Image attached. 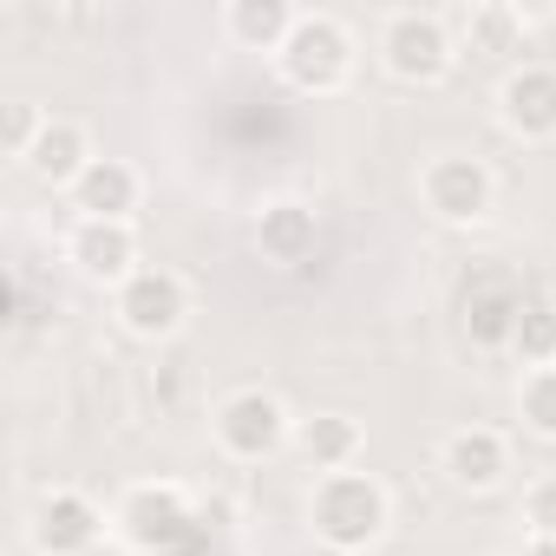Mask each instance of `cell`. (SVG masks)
Wrapping results in <instances>:
<instances>
[{"label":"cell","mask_w":556,"mask_h":556,"mask_svg":"<svg viewBox=\"0 0 556 556\" xmlns=\"http://www.w3.org/2000/svg\"><path fill=\"white\" fill-rule=\"evenodd\" d=\"M40 131H47V112L34 99H8V105H0V151H8L14 164H27V151L40 144Z\"/></svg>","instance_id":"cell-20"},{"label":"cell","mask_w":556,"mask_h":556,"mask_svg":"<svg viewBox=\"0 0 556 556\" xmlns=\"http://www.w3.org/2000/svg\"><path fill=\"white\" fill-rule=\"evenodd\" d=\"M190 523H197V504H190V491H184L177 478H144V484H131V491L112 504V536H118L125 549H138V556L177 549V543L190 536Z\"/></svg>","instance_id":"cell-3"},{"label":"cell","mask_w":556,"mask_h":556,"mask_svg":"<svg viewBox=\"0 0 556 556\" xmlns=\"http://www.w3.org/2000/svg\"><path fill=\"white\" fill-rule=\"evenodd\" d=\"M112 315H118V328L131 341H170L190 321V282H184L177 268H151L144 262L131 282L112 295Z\"/></svg>","instance_id":"cell-6"},{"label":"cell","mask_w":556,"mask_h":556,"mask_svg":"<svg viewBox=\"0 0 556 556\" xmlns=\"http://www.w3.org/2000/svg\"><path fill=\"white\" fill-rule=\"evenodd\" d=\"M138 203H144V177L125 157H92L86 177L73 184V210L92 216V223H131Z\"/></svg>","instance_id":"cell-13"},{"label":"cell","mask_w":556,"mask_h":556,"mask_svg":"<svg viewBox=\"0 0 556 556\" xmlns=\"http://www.w3.org/2000/svg\"><path fill=\"white\" fill-rule=\"evenodd\" d=\"M275 66H282V79H289L295 92L328 99V92H341V86L354 79L361 47H354V34H348L334 14H302L295 34H289V47L275 53Z\"/></svg>","instance_id":"cell-2"},{"label":"cell","mask_w":556,"mask_h":556,"mask_svg":"<svg viewBox=\"0 0 556 556\" xmlns=\"http://www.w3.org/2000/svg\"><path fill=\"white\" fill-rule=\"evenodd\" d=\"M295 445H302V458H308L321 478H328V471H354L361 452H367V426H361L354 413H315V419L295 426Z\"/></svg>","instance_id":"cell-15"},{"label":"cell","mask_w":556,"mask_h":556,"mask_svg":"<svg viewBox=\"0 0 556 556\" xmlns=\"http://www.w3.org/2000/svg\"><path fill=\"white\" fill-rule=\"evenodd\" d=\"M439 471H445L458 491H497L504 471H510V445H504V432H491V426H458V432L439 445Z\"/></svg>","instance_id":"cell-12"},{"label":"cell","mask_w":556,"mask_h":556,"mask_svg":"<svg viewBox=\"0 0 556 556\" xmlns=\"http://www.w3.org/2000/svg\"><path fill=\"white\" fill-rule=\"evenodd\" d=\"M99 151H92V138H86V125L79 118H47V131H40V144L27 151V177H40V184H53V190H73L79 177H86V164H92Z\"/></svg>","instance_id":"cell-14"},{"label":"cell","mask_w":556,"mask_h":556,"mask_svg":"<svg viewBox=\"0 0 556 556\" xmlns=\"http://www.w3.org/2000/svg\"><path fill=\"white\" fill-rule=\"evenodd\" d=\"M295 21H302V8H289V0H229L223 8V34L249 53H282Z\"/></svg>","instance_id":"cell-16"},{"label":"cell","mask_w":556,"mask_h":556,"mask_svg":"<svg viewBox=\"0 0 556 556\" xmlns=\"http://www.w3.org/2000/svg\"><path fill=\"white\" fill-rule=\"evenodd\" d=\"M452 60H458V40H452L445 14H419V8L387 14V27H380V66L400 86H439L452 73Z\"/></svg>","instance_id":"cell-5"},{"label":"cell","mask_w":556,"mask_h":556,"mask_svg":"<svg viewBox=\"0 0 556 556\" xmlns=\"http://www.w3.org/2000/svg\"><path fill=\"white\" fill-rule=\"evenodd\" d=\"M517 419L556 445V367H530L523 387H517Z\"/></svg>","instance_id":"cell-19"},{"label":"cell","mask_w":556,"mask_h":556,"mask_svg":"<svg viewBox=\"0 0 556 556\" xmlns=\"http://www.w3.org/2000/svg\"><path fill=\"white\" fill-rule=\"evenodd\" d=\"M66 262L86 275L92 289H125L131 275L144 268L138 262V229L131 223H92V216H79L73 229H66Z\"/></svg>","instance_id":"cell-9"},{"label":"cell","mask_w":556,"mask_h":556,"mask_svg":"<svg viewBox=\"0 0 556 556\" xmlns=\"http://www.w3.org/2000/svg\"><path fill=\"white\" fill-rule=\"evenodd\" d=\"M419 203L439 216V223H484L491 203H497V177L484 157H465V151H445L419 170Z\"/></svg>","instance_id":"cell-7"},{"label":"cell","mask_w":556,"mask_h":556,"mask_svg":"<svg viewBox=\"0 0 556 556\" xmlns=\"http://www.w3.org/2000/svg\"><path fill=\"white\" fill-rule=\"evenodd\" d=\"M510 354L523 361V374L530 367H556V308L549 302H523V315L510 328Z\"/></svg>","instance_id":"cell-18"},{"label":"cell","mask_w":556,"mask_h":556,"mask_svg":"<svg viewBox=\"0 0 556 556\" xmlns=\"http://www.w3.org/2000/svg\"><path fill=\"white\" fill-rule=\"evenodd\" d=\"M255 249H262L268 268H308L315 249H321V216H315V203H302V197L262 203V216H255Z\"/></svg>","instance_id":"cell-11"},{"label":"cell","mask_w":556,"mask_h":556,"mask_svg":"<svg viewBox=\"0 0 556 556\" xmlns=\"http://www.w3.org/2000/svg\"><path fill=\"white\" fill-rule=\"evenodd\" d=\"M105 530H112V517H105L86 491H73V484L47 491V497L34 504V517H27L34 556H92V549L105 543Z\"/></svg>","instance_id":"cell-8"},{"label":"cell","mask_w":556,"mask_h":556,"mask_svg":"<svg viewBox=\"0 0 556 556\" xmlns=\"http://www.w3.org/2000/svg\"><path fill=\"white\" fill-rule=\"evenodd\" d=\"M295 426H302V419L275 400V393H262V387H242V393L216 400V413H210V432H216L223 458H236V465L275 458V452L295 439Z\"/></svg>","instance_id":"cell-4"},{"label":"cell","mask_w":556,"mask_h":556,"mask_svg":"<svg viewBox=\"0 0 556 556\" xmlns=\"http://www.w3.org/2000/svg\"><path fill=\"white\" fill-rule=\"evenodd\" d=\"M517 517H523V530H530L543 549H556V471L523 491V510H517Z\"/></svg>","instance_id":"cell-21"},{"label":"cell","mask_w":556,"mask_h":556,"mask_svg":"<svg viewBox=\"0 0 556 556\" xmlns=\"http://www.w3.org/2000/svg\"><path fill=\"white\" fill-rule=\"evenodd\" d=\"M458 27H465L471 53H517L523 47V14L504 8V0H478V8H465Z\"/></svg>","instance_id":"cell-17"},{"label":"cell","mask_w":556,"mask_h":556,"mask_svg":"<svg viewBox=\"0 0 556 556\" xmlns=\"http://www.w3.org/2000/svg\"><path fill=\"white\" fill-rule=\"evenodd\" d=\"M393 523V497L374 471H328L308 491V530L334 556H374V543Z\"/></svg>","instance_id":"cell-1"},{"label":"cell","mask_w":556,"mask_h":556,"mask_svg":"<svg viewBox=\"0 0 556 556\" xmlns=\"http://www.w3.org/2000/svg\"><path fill=\"white\" fill-rule=\"evenodd\" d=\"M497 118H504L510 138L549 144V138H556V66L523 60L517 73H504V86H497Z\"/></svg>","instance_id":"cell-10"}]
</instances>
